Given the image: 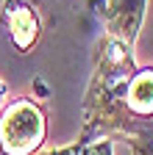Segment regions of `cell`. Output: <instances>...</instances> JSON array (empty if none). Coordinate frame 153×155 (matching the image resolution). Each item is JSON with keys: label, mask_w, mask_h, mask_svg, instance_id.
<instances>
[{"label": "cell", "mask_w": 153, "mask_h": 155, "mask_svg": "<svg viewBox=\"0 0 153 155\" xmlns=\"http://www.w3.org/2000/svg\"><path fill=\"white\" fill-rule=\"evenodd\" d=\"M134 72H137L134 47L114 36H103L98 53H95V72L84 100L86 122H84L81 141L111 139L114 133H125V127L134 119L125 114L123 97Z\"/></svg>", "instance_id": "6da1fadb"}, {"label": "cell", "mask_w": 153, "mask_h": 155, "mask_svg": "<svg viewBox=\"0 0 153 155\" xmlns=\"http://www.w3.org/2000/svg\"><path fill=\"white\" fill-rule=\"evenodd\" d=\"M47 116L31 97H17L0 111V155H33L45 144Z\"/></svg>", "instance_id": "7a4b0ae2"}, {"label": "cell", "mask_w": 153, "mask_h": 155, "mask_svg": "<svg viewBox=\"0 0 153 155\" xmlns=\"http://www.w3.org/2000/svg\"><path fill=\"white\" fill-rule=\"evenodd\" d=\"M3 22H6L11 45L17 50L20 53L33 50V45L39 42V33H42V22H39L36 8L28 0H3Z\"/></svg>", "instance_id": "3957f363"}, {"label": "cell", "mask_w": 153, "mask_h": 155, "mask_svg": "<svg viewBox=\"0 0 153 155\" xmlns=\"http://www.w3.org/2000/svg\"><path fill=\"white\" fill-rule=\"evenodd\" d=\"M145 8L148 0H106V36H114L134 47L142 31Z\"/></svg>", "instance_id": "277c9868"}, {"label": "cell", "mask_w": 153, "mask_h": 155, "mask_svg": "<svg viewBox=\"0 0 153 155\" xmlns=\"http://www.w3.org/2000/svg\"><path fill=\"white\" fill-rule=\"evenodd\" d=\"M131 119H153V67H137L123 97Z\"/></svg>", "instance_id": "5b68a950"}, {"label": "cell", "mask_w": 153, "mask_h": 155, "mask_svg": "<svg viewBox=\"0 0 153 155\" xmlns=\"http://www.w3.org/2000/svg\"><path fill=\"white\" fill-rule=\"evenodd\" d=\"M123 136L134 155H153V119H134Z\"/></svg>", "instance_id": "8992f818"}, {"label": "cell", "mask_w": 153, "mask_h": 155, "mask_svg": "<svg viewBox=\"0 0 153 155\" xmlns=\"http://www.w3.org/2000/svg\"><path fill=\"white\" fill-rule=\"evenodd\" d=\"M81 155H111V139H95V141H84Z\"/></svg>", "instance_id": "52a82bcc"}, {"label": "cell", "mask_w": 153, "mask_h": 155, "mask_svg": "<svg viewBox=\"0 0 153 155\" xmlns=\"http://www.w3.org/2000/svg\"><path fill=\"white\" fill-rule=\"evenodd\" d=\"M81 150H84V141H75V144H70V147L50 150V152H45V155H81Z\"/></svg>", "instance_id": "ba28073f"}, {"label": "cell", "mask_w": 153, "mask_h": 155, "mask_svg": "<svg viewBox=\"0 0 153 155\" xmlns=\"http://www.w3.org/2000/svg\"><path fill=\"white\" fill-rule=\"evenodd\" d=\"M3 97H6V83L0 81V103H3Z\"/></svg>", "instance_id": "9c48e42d"}]
</instances>
